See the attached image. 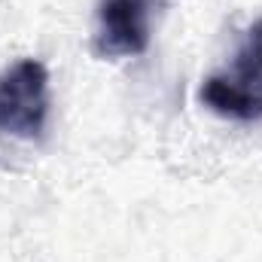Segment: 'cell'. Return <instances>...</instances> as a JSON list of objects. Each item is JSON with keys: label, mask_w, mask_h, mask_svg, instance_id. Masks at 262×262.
Returning <instances> with one entry per match:
<instances>
[{"label": "cell", "mask_w": 262, "mask_h": 262, "mask_svg": "<svg viewBox=\"0 0 262 262\" xmlns=\"http://www.w3.org/2000/svg\"><path fill=\"white\" fill-rule=\"evenodd\" d=\"M198 101L226 119H262V21L250 25L232 64L201 82Z\"/></svg>", "instance_id": "6da1fadb"}, {"label": "cell", "mask_w": 262, "mask_h": 262, "mask_svg": "<svg viewBox=\"0 0 262 262\" xmlns=\"http://www.w3.org/2000/svg\"><path fill=\"white\" fill-rule=\"evenodd\" d=\"M49 119V70L21 58L0 73V131L18 140H40Z\"/></svg>", "instance_id": "7a4b0ae2"}, {"label": "cell", "mask_w": 262, "mask_h": 262, "mask_svg": "<svg viewBox=\"0 0 262 262\" xmlns=\"http://www.w3.org/2000/svg\"><path fill=\"white\" fill-rule=\"evenodd\" d=\"M149 0H101L95 25V55L107 61L143 55L149 46Z\"/></svg>", "instance_id": "3957f363"}]
</instances>
